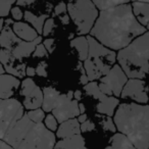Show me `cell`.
Returning a JSON list of instances; mask_svg holds the SVG:
<instances>
[{
    "instance_id": "6da1fadb",
    "label": "cell",
    "mask_w": 149,
    "mask_h": 149,
    "mask_svg": "<svg viewBox=\"0 0 149 149\" xmlns=\"http://www.w3.org/2000/svg\"><path fill=\"white\" fill-rule=\"evenodd\" d=\"M147 32L134 17L130 3L99 13L89 35L109 49L116 51L128 46Z\"/></svg>"
},
{
    "instance_id": "7a4b0ae2",
    "label": "cell",
    "mask_w": 149,
    "mask_h": 149,
    "mask_svg": "<svg viewBox=\"0 0 149 149\" xmlns=\"http://www.w3.org/2000/svg\"><path fill=\"white\" fill-rule=\"evenodd\" d=\"M113 122L137 149H149V105L134 102L118 104Z\"/></svg>"
},
{
    "instance_id": "3957f363",
    "label": "cell",
    "mask_w": 149,
    "mask_h": 149,
    "mask_svg": "<svg viewBox=\"0 0 149 149\" xmlns=\"http://www.w3.org/2000/svg\"><path fill=\"white\" fill-rule=\"evenodd\" d=\"M116 59L128 79H144L149 72V31L118 50Z\"/></svg>"
},
{
    "instance_id": "277c9868",
    "label": "cell",
    "mask_w": 149,
    "mask_h": 149,
    "mask_svg": "<svg viewBox=\"0 0 149 149\" xmlns=\"http://www.w3.org/2000/svg\"><path fill=\"white\" fill-rule=\"evenodd\" d=\"M89 43V53L86 60L83 61V66L87 74L89 82L99 80L116 64V51L103 46L92 36H87Z\"/></svg>"
},
{
    "instance_id": "5b68a950",
    "label": "cell",
    "mask_w": 149,
    "mask_h": 149,
    "mask_svg": "<svg viewBox=\"0 0 149 149\" xmlns=\"http://www.w3.org/2000/svg\"><path fill=\"white\" fill-rule=\"evenodd\" d=\"M66 8L79 36L89 35L99 15V10L94 3L91 0H70Z\"/></svg>"
},
{
    "instance_id": "8992f818",
    "label": "cell",
    "mask_w": 149,
    "mask_h": 149,
    "mask_svg": "<svg viewBox=\"0 0 149 149\" xmlns=\"http://www.w3.org/2000/svg\"><path fill=\"white\" fill-rule=\"evenodd\" d=\"M55 143L56 136L43 123L35 124L32 122L13 149H54Z\"/></svg>"
},
{
    "instance_id": "52a82bcc",
    "label": "cell",
    "mask_w": 149,
    "mask_h": 149,
    "mask_svg": "<svg viewBox=\"0 0 149 149\" xmlns=\"http://www.w3.org/2000/svg\"><path fill=\"white\" fill-rule=\"evenodd\" d=\"M25 114L24 106L15 98L0 99V140Z\"/></svg>"
},
{
    "instance_id": "ba28073f",
    "label": "cell",
    "mask_w": 149,
    "mask_h": 149,
    "mask_svg": "<svg viewBox=\"0 0 149 149\" xmlns=\"http://www.w3.org/2000/svg\"><path fill=\"white\" fill-rule=\"evenodd\" d=\"M128 77L118 64H113L106 74L99 79L98 87L100 91L107 96L120 97L123 88L128 81Z\"/></svg>"
},
{
    "instance_id": "9c48e42d",
    "label": "cell",
    "mask_w": 149,
    "mask_h": 149,
    "mask_svg": "<svg viewBox=\"0 0 149 149\" xmlns=\"http://www.w3.org/2000/svg\"><path fill=\"white\" fill-rule=\"evenodd\" d=\"M51 112L60 124L70 118H76L79 116V101L74 99V91H68L66 94H60L55 107L52 109Z\"/></svg>"
},
{
    "instance_id": "30bf717a",
    "label": "cell",
    "mask_w": 149,
    "mask_h": 149,
    "mask_svg": "<svg viewBox=\"0 0 149 149\" xmlns=\"http://www.w3.org/2000/svg\"><path fill=\"white\" fill-rule=\"evenodd\" d=\"M86 93L90 96H93L95 99L98 100V104L96 106L97 112L107 116H114L116 112V108L118 106L120 101L116 97L114 96H107L103 94L100 91L99 87H98V83L96 81L89 82L84 86Z\"/></svg>"
},
{
    "instance_id": "8fae6325",
    "label": "cell",
    "mask_w": 149,
    "mask_h": 149,
    "mask_svg": "<svg viewBox=\"0 0 149 149\" xmlns=\"http://www.w3.org/2000/svg\"><path fill=\"white\" fill-rule=\"evenodd\" d=\"M21 95L23 106L28 110L41 108L43 103V91L31 78H27L21 83Z\"/></svg>"
},
{
    "instance_id": "7c38bea8",
    "label": "cell",
    "mask_w": 149,
    "mask_h": 149,
    "mask_svg": "<svg viewBox=\"0 0 149 149\" xmlns=\"http://www.w3.org/2000/svg\"><path fill=\"white\" fill-rule=\"evenodd\" d=\"M123 99H132L139 104H146L149 101L148 88L145 81L141 79H129L120 93Z\"/></svg>"
},
{
    "instance_id": "4fadbf2b",
    "label": "cell",
    "mask_w": 149,
    "mask_h": 149,
    "mask_svg": "<svg viewBox=\"0 0 149 149\" xmlns=\"http://www.w3.org/2000/svg\"><path fill=\"white\" fill-rule=\"evenodd\" d=\"M19 86V79L8 74H0V99L11 98Z\"/></svg>"
},
{
    "instance_id": "5bb4252c",
    "label": "cell",
    "mask_w": 149,
    "mask_h": 149,
    "mask_svg": "<svg viewBox=\"0 0 149 149\" xmlns=\"http://www.w3.org/2000/svg\"><path fill=\"white\" fill-rule=\"evenodd\" d=\"M40 43H42L41 36H38L34 41H30V42L23 41V40H22V41L13 48L11 53H13V57H15V59L22 60L23 58L31 56L32 54L34 53V51H35L36 46Z\"/></svg>"
},
{
    "instance_id": "9a60e30c",
    "label": "cell",
    "mask_w": 149,
    "mask_h": 149,
    "mask_svg": "<svg viewBox=\"0 0 149 149\" xmlns=\"http://www.w3.org/2000/svg\"><path fill=\"white\" fill-rule=\"evenodd\" d=\"M81 124L78 122L77 118H70L65 122L61 123L60 126L56 130V137L60 139L68 138V137L74 136V135L81 134Z\"/></svg>"
},
{
    "instance_id": "2e32d148",
    "label": "cell",
    "mask_w": 149,
    "mask_h": 149,
    "mask_svg": "<svg viewBox=\"0 0 149 149\" xmlns=\"http://www.w3.org/2000/svg\"><path fill=\"white\" fill-rule=\"evenodd\" d=\"M11 28L15 35L23 41H34L39 36V34L32 26L24 22H15Z\"/></svg>"
},
{
    "instance_id": "e0dca14e",
    "label": "cell",
    "mask_w": 149,
    "mask_h": 149,
    "mask_svg": "<svg viewBox=\"0 0 149 149\" xmlns=\"http://www.w3.org/2000/svg\"><path fill=\"white\" fill-rule=\"evenodd\" d=\"M11 27L13 26L5 25L0 33V47H2L3 49L9 50V51H13V48L22 41L15 34Z\"/></svg>"
},
{
    "instance_id": "ac0fdd59",
    "label": "cell",
    "mask_w": 149,
    "mask_h": 149,
    "mask_svg": "<svg viewBox=\"0 0 149 149\" xmlns=\"http://www.w3.org/2000/svg\"><path fill=\"white\" fill-rule=\"evenodd\" d=\"M3 68H4L5 72L8 74H11L13 77L17 78V79H22L26 76V63L23 62L22 60L15 59L13 55L3 64Z\"/></svg>"
},
{
    "instance_id": "d6986e66",
    "label": "cell",
    "mask_w": 149,
    "mask_h": 149,
    "mask_svg": "<svg viewBox=\"0 0 149 149\" xmlns=\"http://www.w3.org/2000/svg\"><path fill=\"white\" fill-rule=\"evenodd\" d=\"M132 11L138 23L143 27H146L149 22V3L142 1H133L131 3Z\"/></svg>"
},
{
    "instance_id": "ffe728a7",
    "label": "cell",
    "mask_w": 149,
    "mask_h": 149,
    "mask_svg": "<svg viewBox=\"0 0 149 149\" xmlns=\"http://www.w3.org/2000/svg\"><path fill=\"white\" fill-rule=\"evenodd\" d=\"M43 103L42 109L45 112H51L52 109L55 107V104L59 98L60 93L54 87H45L43 90Z\"/></svg>"
},
{
    "instance_id": "44dd1931",
    "label": "cell",
    "mask_w": 149,
    "mask_h": 149,
    "mask_svg": "<svg viewBox=\"0 0 149 149\" xmlns=\"http://www.w3.org/2000/svg\"><path fill=\"white\" fill-rule=\"evenodd\" d=\"M56 148L62 149H87L85 145V139L81 134L74 135L68 138L60 139L58 142L55 143Z\"/></svg>"
},
{
    "instance_id": "7402d4cb",
    "label": "cell",
    "mask_w": 149,
    "mask_h": 149,
    "mask_svg": "<svg viewBox=\"0 0 149 149\" xmlns=\"http://www.w3.org/2000/svg\"><path fill=\"white\" fill-rule=\"evenodd\" d=\"M70 46L77 50L80 61L87 59L89 53V43H88L87 36H78L70 41Z\"/></svg>"
},
{
    "instance_id": "603a6c76",
    "label": "cell",
    "mask_w": 149,
    "mask_h": 149,
    "mask_svg": "<svg viewBox=\"0 0 149 149\" xmlns=\"http://www.w3.org/2000/svg\"><path fill=\"white\" fill-rule=\"evenodd\" d=\"M105 149H137L125 135L120 133L114 134L108 141Z\"/></svg>"
},
{
    "instance_id": "cb8c5ba5",
    "label": "cell",
    "mask_w": 149,
    "mask_h": 149,
    "mask_svg": "<svg viewBox=\"0 0 149 149\" xmlns=\"http://www.w3.org/2000/svg\"><path fill=\"white\" fill-rule=\"evenodd\" d=\"M24 19L27 23L31 24V26L36 30L38 34L42 35V30H43V26L45 21L48 19L47 15H36L33 13L29 10H26L24 13Z\"/></svg>"
},
{
    "instance_id": "d4e9b609",
    "label": "cell",
    "mask_w": 149,
    "mask_h": 149,
    "mask_svg": "<svg viewBox=\"0 0 149 149\" xmlns=\"http://www.w3.org/2000/svg\"><path fill=\"white\" fill-rule=\"evenodd\" d=\"M91 1L97 7L98 10L102 11L112 8V7L118 6V5L130 3L131 0H91Z\"/></svg>"
},
{
    "instance_id": "484cf974",
    "label": "cell",
    "mask_w": 149,
    "mask_h": 149,
    "mask_svg": "<svg viewBox=\"0 0 149 149\" xmlns=\"http://www.w3.org/2000/svg\"><path fill=\"white\" fill-rule=\"evenodd\" d=\"M54 13H55L56 17L59 19V21L61 22V24L63 25H68L70 24V15L68 13V8H66V4L61 1L59 2L54 8Z\"/></svg>"
},
{
    "instance_id": "4316f807",
    "label": "cell",
    "mask_w": 149,
    "mask_h": 149,
    "mask_svg": "<svg viewBox=\"0 0 149 149\" xmlns=\"http://www.w3.org/2000/svg\"><path fill=\"white\" fill-rule=\"evenodd\" d=\"M27 116L35 124H40V123H43L44 118H45V111H44L42 108H37V109L29 110L27 112Z\"/></svg>"
},
{
    "instance_id": "83f0119b",
    "label": "cell",
    "mask_w": 149,
    "mask_h": 149,
    "mask_svg": "<svg viewBox=\"0 0 149 149\" xmlns=\"http://www.w3.org/2000/svg\"><path fill=\"white\" fill-rule=\"evenodd\" d=\"M17 0H0V17H5L9 15L13 5Z\"/></svg>"
},
{
    "instance_id": "f1b7e54d",
    "label": "cell",
    "mask_w": 149,
    "mask_h": 149,
    "mask_svg": "<svg viewBox=\"0 0 149 149\" xmlns=\"http://www.w3.org/2000/svg\"><path fill=\"white\" fill-rule=\"evenodd\" d=\"M100 125H101L104 130L108 131V132L114 133L116 131V125H114V122H113V120H111L110 116H102L101 120H100Z\"/></svg>"
},
{
    "instance_id": "f546056e",
    "label": "cell",
    "mask_w": 149,
    "mask_h": 149,
    "mask_svg": "<svg viewBox=\"0 0 149 149\" xmlns=\"http://www.w3.org/2000/svg\"><path fill=\"white\" fill-rule=\"evenodd\" d=\"M44 126L51 132H55L58 128V122L52 113H49L44 118Z\"/></svg>"
},
{
    "instance_id": "4dcf8cb0",
    "label": "cell",
    "mask_w": 149,
    "mask_h": 149,
    "mask_svg": "<svg viewBox=\"0 0 149 149\" xmlns=\"http://www.w3.org/2000/svg\"><path fill=\"white\" fill-rule=\"evenodd\" d=\"M55 27V22L52 17H48L45 21L43 26V30H42V36L44 37H47L48 35H50L53 30V28Z\"/></svg>"
},
{
    "instance_id": "1f68e13d",
    "label": "cell",
    "mask_w": 149,
    "mask_h": 149,
    "mask_svg": "<svg viewBox=\"0 0 149 149\" xmlns=\"http://www.w3.org/2000/svg\"><path fill=\"white\" fill-rule=\"evenodd\" d=\"M10 13L13 19H15V21H17V22H19L24 17L23 10H22L21 7L17 6H17H13V7H11L10 13Z\"/></svg>"
},
{
    "instance_id": "d6a6232c",
    "label": "cell",
    "mask_w": 149,
    "mask_h": 149,
    "mask_svg": "<svg viewBox=\"0 0 149 149\" xmlns=\"http://www.w3.org/2000/svg\"><path fill=\"white\" fill-rule=\"evenodd\" d=\"M48 55V51L46 50L45 46L43 45V43H40L36 46V49L33 53L34 57H46Z\"/></svg>"
},
{
    "instance_id": "836d02e7",
    "label": "cell",
    "mask_w": 149,
    "mask_h": 149,
    "mask_svg": "<svg viewBox=\"0 0 149 149\" xmlns=\"http://www.w3.org/2000/svg\"><path fill=\"white\" fill-rule=\"evenodd\" d=\"M80 128H81V133H87L93 131L95 129V125L91 120H87L86 122L82 123Z\"/></svg>"
},
{
    "instance_id": "e575fe53",
    "label": "cell",
    "mask_w": 149,
    "mask_h": 149,
    "mask_svg": "<svg viewBox=\"0 0 149 149\" xmlns=\"http://www.w3.org/2000/svg\"><path fill=\"white\" fill-rule=\"evenodd\" d=\"M47 63L45 61H41L38 63L37 68H36V74L40 76V77H47Z\"/></svg>"
},
{
    "instance_id": "d590c367",
    "label": "cell",
    "mask_w": 149,
    "mask_h": 149,
    "mask_svg": "<svg viewBox=\"0 0 149 149\" xmlns=\"http://www.w3.org/2000/svg\"><path fill=\"white\" fill-rule=\"evenodd\" d=\"M43 45L45 46L48 53H52V52L54 51V39L53 38H48V39L44 40Z\"/></svg>"
},
{
    "instance_id": "8d00e7d4",
    "label": "cell",
    "mask_w": 149,
    "mask_h": 149,
    "mask_svg": "<svg viewBox=\"0 0 149 149\" xmlns=\"http://www.w3.org/2000/svg\"><path fill=\"white\" fill-rule=\"evenodd\" d=\"M79 68H80V72H81V77H80V83H81L82 85L85 86L86 84L89 83V80H88L87 74H86L85 68H84V66H83V64H82V63H80Z\"/></svg>"
},
{
    "instance_id": "74e56055",
    "label": "cell",
    "mask_w": 149,
    "mask_h": 149,
    "mask_svg": "<svg viewBox=\"0 0 149 149\" xmlns=\"http://www.w3.org/2000/svg\"><path fill=\"white\" fill-rule=\"evenodd\" d=\"M36 0H17V6H28L31 5L35 2Z\"/></svg>"
},
{
    "instance_id": "f35d334b",
    "label": "cell",
    "mask_w": 149,
    "mask_h": 149,
    "mask_svg": "<svg viewBox=\"0 0 149 149\" xmlns=\"http://www.w3.org/2000/svg\"><path fill=\"white\" fill-rule=\"evenodd\" d=\"M26 74H28L29 77H34L36 74V68H32V66H27V68H26Z\"/></svg>"
},
{
    "instance_id": "ab89813d",
    "label": "cell",
    "mask_w": 149,
    "mask_h": 149,
    "mask_svg": "<svg viewBox=\"0 0 149 149\" xmlns=\"http://www.w3.org/2000/svg\"><path fill=\"white\" fill-rule=\"evenodd\" d=\"M0 149H13L9 144H7L4 140H0Z\"/></svg>"
},
{
    "instance_id": "60d3db41",
    "label": "cell",
    "mask_w": 149,
    "mask_h": 149,
    "mask_svg": "<svg viewBox=\"0 0 149 149\" xmlns=\"http://www.w3.org/2000/svg\"><path fill=\"white\" fill-rule=\"evenodd\" d=\"M74 99H76L77 101H80L82 99V92L80 90L74 91Z\"/></svg>"
},
{
    "instance_id": "b9f144b4",
    "label": "cell",
    "mask_w": 149,
    "mask_h": 149,
    "mask_svg": "<svg viewBox=\"0 0 149 149\" xmlns=\"http://www.w3.org/2000/svg\"><path fill=\"white\" fill-rule=\"evenodd\" d=\"M78 122L80 123V124H82V123H84V122H86V120H88V116L86 113H82V114H80L79 116H78Z\"/></svg>"
},
{
    "instance_id": "7bdbcfd3",
    "label": "cell",
    "mask_w": 149,
    "mask_h": 149,
    "mask_svg": "<svg viewBox=\"0 0 149 149\" xmlns=\"http://www.w3.org/2000/svg\"><path fill=\"white\" fill-rule=\"evenodd\" d=\"M79 109H80V114L82 113H85V110H86V107L83 103H79Z\"/></svg>"
},
{
    "instance_id": "ee69618b",
    "label": "cell",
    "mask_w": 149,
    "mask_h": 149,
    "mask_svg": "<svg viewBox=\"0 0 149 149\" xmlns=\"http://www.w3.org/2000/svg\"><path fill=\"white\" fill-rule=\"evenodd\" d=\"M3 27H4V19H3L2 17H0V33L2 31Z\"/></svg>"
},
{
    "instance_id": "f6af8a7d",
    "label": "cell",
    "mask_w": 149,
    "mask_h": 149,
    "mask_svg": "<svg viewBox=\"0 0 149 149\" xmlns=\"http://www.w3.org/2000/svg\"><path fill=\"white\" fill-rule=\"evenodd\" d=\"M4 72H5V70H4V68H3V65L1 64V62H0V74H4Z\"/></svg>"
},
{
    "instance_id": "bcb514c9",
    "label": "cell",
    "mask_w": 149,
    "mask_h": 149,
    "mask_svg": "<svg viewBox=\"0 0 149 149\" xmlns=\"http://www.w3.org/2000/svg\"><path fill=\"white\" fill-rule=\"evenodd\" d=\"M132 1H142V2H147V3H149V0H132Z\"/></svg>"
},
{
    "instance_id": "7dc6e473",
    "label": "cell",
    "mask_w": 149,
    "mask_h": 149,
    "mask_svg": "<svg viewBox=\"0 0 149 149\" xmlns=\"http://www.w3.org/2000/svg\"><path fill=\"white\" fill-rule=\"evenodd\" d=\"M145 28H146L147 31H149V22H148V24H147V26H146V27H145Z\"/></svg>"
},
{
    "instance_id": "c3c4849f",
    "label": "cell",
    "mask_w": 149,
    "mask_h": 149,
    "mask_svg": "<svg viewBox=\"0 0 149 149\" xmlns=\"http://www.w3.org/2000/svg\"><path fill=\"white\" fill-rule=\"evenodd\" d=\"M54 149H62V148H56V147H54Z\"/></svg>"
}]
</instances>
